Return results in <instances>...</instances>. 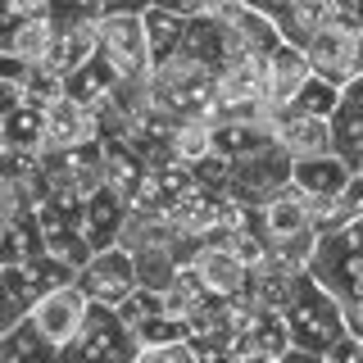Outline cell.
Instances as JSON below:
<instances>
[{"label": "cell", "instance_id": "5bb4252c", "mask_svg": "<svg viewBox=\"0 0 363 363\" xmlns=\"http://www.w3.org/2000/svg\"><path fill=\"white\" fill-rule=\"evenodd\" d=\"M191 268L200 272V281L209 286L213 295H241L245 291V277H250V264L236 255L227 241H213V236H200L196 255H191Z\"/></svg>", "mask_w": 363, "mask_h": 363}, {"label": "cell", "instance_id": "9a60e30c", "mask_svg": "<svg viewBox=\"0 0 363 363\" xmlns=\"http://www.w3.org/2000/svg\"><path fill=\"white\" fill-rule=\"evenodd\" d=\"M213 91H218V105L268 100V55H255V50L227 55L223 68L213 73Z\"/></svg>", "mask_w": 363, "mask_h": 363}, {"label": "cell", "instance_id": "603a6c76", "mask_svg": "<svg viewBox=\"0 0 363 363\" xmlns=\"http://www.w3.org/2000/svg\"><path fill=\"white\" fill-rule=\"evenodd\" d=\"M0 132H5V150H45V100L28 96L23 105H14L0 118Z\"/></svg>", "mask_w": 363, "mask_h": 363}, {"label": "cell", "instance_id": "484cf974", "mask_svg": "<svg viewBox=\"0 0 363 363\" xmlns=\"http://www.w3.org/2000/svg\"><path fill=\"white\" fill-rule=\"evenodd\" d=\"M141 18H145V41H150V60H155V64H164L168 55H177L182 32H186V14H177V9H164V5H150Z\"/></svg>", "mask_w": 363, "mask_h": 363}, {"label": "cell", "instance_id": "ffe728a7", "mask_svg": "<svg viewBox=\"0 0 363 363\" xmlns=\"http://www.w3.org/2000/svg\"><path fill=\"white\" fill-rule=\"evenodd\" d=\"M118 86H123V82H118V73L109 68V60H105L100 50L91 55L82 68H73V73L64 77V91H68V96L82 100V105H86V109H96V113L113 100V91H118Z\"/></svg>", "mask_w": 363, "mask_h": 363}, {"label": "cell", "instance_id": "9c48e42d", "mask_svg": "<svg viewBox=\"0 0 363 363\" xmlns=\"http://www.w3.org/2000/svg\"><path fill=\"white\" fill-rule=\"evenodd\" d=\"M86 313H91V295L77 286V277L73 281H60V286H50V291H41L37 304L28 309V318L37 323V332L55 345V354H60L68 340L82 332Z\"/></svg>", "mask_w": 363, "mask_h": 363}, {"label": "cell", "instance_id": "f546056e", "mask_svg": "<svg viewBox=\"0 0 363 363\" xmlns=\"http://www.w3.org/2000/svg\"><path fill=\"white\" fill-rule=\"evenodd\" d=\"M37 354L60 359V354H55V345L37 332V323H32V318H18V323L0 336V359L9 363V359H37Z\"/></svg>", "mask_w": 363, "mask_h": 363}, {"label": "cell", "instance_id": "277c9868", "mask_svg": "<svg viewBox=\"0 0 363 363\" xmlns=\"http://www.w3.org/2000/svg\"><path fill=\"white\" fill-rule=\"evenodd\" d=\"M309 272L323 281L336 300L363 295V218L340 227V232H323L313 245Z\"/></svg>", "mask_w": 363, "mask_h": 363}, {"label": "cell", "instance_id": "2e32d148", "mask_svg": "<svg viewBox=\"0 0 363 363\" xmlns=\"http://www.w3.org/2000/svg\"><path fill=\"white\" fill-rule=\"evenodd\" d=\"M96 136H100L96 109H86L82 100H73L68 91L45 105V150H73V145L96 141Z\"/></svg>", "mask_w": 363, "mask_h": 363}, {"label": "cell", "instance_id": "ab89813d", "mask_svg": "<svg viewBox=\"0 0 363 363\" xmlns=\"http://www.w3.org/2000/svg\"><path fill=\"white\" fill-rule=\"evenodd\" d=\"M18 9L9 5V0H0V50L9 55V45H14V32H18Z\"/></svg>", "mask_w": 363, "mask_h": 363}, {"label": "cell", "instance_id": "d4e9b609", "mask_svg": "<svg viewBox=\"0 0 363 363\" xmlns=\"http://www.w3.org/2000/svg\"><path fill=\"white\" fill-rule=\"evenodd\" d=\"M340 14H345V9H340V0H295L291 14L281 18L277 28H281V37H286V41L304 45L318 28H327V23L340 18Z\"/></svg>", "mask_w": 363, "mask_h": 363}, {"label": "cell", "instance_id": "e575fe53", "mask_svg": "<svg viewBox=\"0 0 363 363\" xmlns=\"http://www.w3.org/2000/svg\"><path fill=\"white\" fill-rule=\"evenodd\" d=\"M105 14V0H50V18L68 28V23H96Z\"/></svg>", "mask_w": 363, "mask_h": 363}, {"label": "cell", "instance_id": "6da1fadb", "mask_svg": "<svg viewBox=\"0 0 363 363\" xmlns=\"http://www.w3.org/2000/svg\"><path fill=\"white\" fill-rule=\"evenodd\" d=\"M281 323H286V332H291V354L286 359H318L323 363L327 345L345 332L340 300L313 277L309 268L295 272V286L286 295V304H281Z\"/></svg>", "mask_w": 363, "mask_h": 363}, {"label": "cell", "instance_id": "3957f363", "mask_svg": "<svg viewBox=\"0 0 363 363\" xmlns=\"http://www.w3.org/2000/svg\"><path fill=\"white\" fill-rule=\"evenodd\" d=\"M259 227H264L272 255L291 259L295 268H309L313 259V245H318V227H313V209L309 200L300 196V191H281V196H272L264 209H259Z\"/></svg>", "mask_w": 363, "mask_h": 363}, {"label": "cell", "instance_id": "8d00e7d4", "mask_svg": "<svg viewBox=\"0 0 363 363\" xmlns=\"http://www.w3.org/2000/svg\"><path fill=\"white\" fill-rule=\"evenodd\" d=\"M141 363H196V350H191V340H168V345H150L136 354Z\"/></svg>", "mask_w": 363, "mask_h": 363}, {"label": "cell", "instance_id": "8992f818", "mask_svg": "<svg viewBox=\"0 0 363 363\" xmlns=\"http://www.w3.org/2000/svg\"><path fill=\"white\" fill-rule=\"evenodd\" d=\"M96 37H100V55L118 73V82H150L155 60H150V41H145L141 14H100Z\"/></svg>", "mask_w": 363, "mask_h": 363}, {"label": "cell", "instance_id": "4fadbf2b", "mask_svg": "<svg viewBox=\"0 0 363 363\" xmlns=\"http://www.w3.org/2000/svg\"><path fill=\"white\" fill-rule=\"evenodd\" d=\"M268 128H272V141H277L291 159L318 155V150H332V123H327V118H313V113H304L300 105H272Z\"/></svg>", "mask_w": 363, "mask_h": 363}, {"label": "cell", "instance_id": "bcb514c9", "mask_svg": "<svg viewBox=\"0 0 363 363\" xmlns=\"http://www.w3.org/2000/svg\"><path fill=\"white\" fill-rule=\"evenodd\" d=\"M0 155H5V150H0ZM0 173H5V168H0Z\"/></svg>", "mask_w": 363, "mask_h": 363}, {"label": "cell", "instance_id": "30bf717a", "mask_svg": "<svg viewBox=\"0 0 363 363\" xmlns=\"http://www.w3.org/2000/svg\"><path fill=\"white\" fill-rule=\"evenodd\" d=\"M60 359H136V336L109 304H91L82 332L60 350Z\"/></svg>", "mask_w": 363, "mask_h": 363}, {"label": "cell", "instance_id": "b9f144b4", "mask_svg": "<svg viewBox=\"0 0 363 363\" xmlns=\"http://www.w3.org/2000/svg\"><path fill=\"white\" fill-rule=\"evenodd\" d=\"M155 0H105V14H145Z\"/></svg>", "mask_w": 363, "mask_h": 363}, {"label": "cell", "instance_id": "d6a6232c", "mask_svg": "<svg viewBox=\"0 0 363 363\" xmlns=\"http://www.w3.org/2000/svg\"><path fill=\"white\" fill-rule=\"evenodd\" d=\"M173 155L186 164H200L204 155H213V123L209 118H182L173 128Z\"/></svg>", "mask_w": 363, "mask_h": 363}, {"label": "cell", "instance_id": "83f0119b", "mask_svg": "<svg viewBox=\"0 0 363 363\" xmlns=\"http://www.w3.org/2000/svg\"><path fill=\"white\" fill-rule=\"evenodd\" d=\"M209 286L200 281V272L191 268V264H177V272L168 277V286H164V309L168 313H177V318H186V313H196L204 300H209Z\"/></svg>", "mask_w": 363, "mask_h": 363}, {"label": "cell", "instance_id": "7c38bea8", "mask_svg": "<svg viewBox=\"0 0 363 363\" xmlns=\"http://www.w3.org/2000/svg\"><path fill=\"white\" fill-rule=\"evenodd\" d=\"M213 14L223 18V28H227V37H232V55L236 50H255V55H268L277 41H286L281 37V28L272 23L264 9H255L250 0H213Z\"/></svg>", "mask_w": 363, "mask_h": 363}, {"label": "cell", "instance_id": "5b68a950", "mask_svg": "<svg viewBox=\"0 0 363 363\" xmlns=\"http://www.w3.org/2000/svg\"><path fill=\"white\" fill-rule=\"evenodd\" d=\"M304 55H309L313 73H323L336 86H350L363 73V23H354L350 14L332 18L304 41Z\"/></svg>", "mask_w": 363, "mask_h": 363}, {"label": "cell", "instance_id": "7a4b0ae2", "mask_svg": "<svg viewBox=\"0 0 363 363\" xmlns=\"http://www.w3.org/2000/svg\"><path fill=\"white\" fill-rule=\"evenodd\" d=\"M155 109L173 113V118H209L218 109V91H213V68L196 64L191 55H168L164 64H155L150 82H145Z\"/></svg>", "mask_w": 363, "mask_h": 363}, {"label": "cell", "instance_id": "cb8c5ba5", "mask_svg": "<svg viewBox=\"0 0 363 363\" xmlns=\"http://www.w3.org/2000/svg\"><path fill=\"white\" fill-rule=\"evenodd\" d=\"M105 141V186H113L118 196H136V186H141L145 177V155L136 150L128 136H100Z\"/></svg>", "mask_w": 363, "mask_h": 363}, {"label": "cell", "instance_id": "f1b7e54d", "mask_svg": "<svg viewBox=\"0 0 363 363\" xmlns=\"http://www.w3.org/2000/svg\"><path fill=\"white\" fill-rule=\"evenodd\" d=\"M359 218H363V168L350 173V182L340 186V196L332 200V209L318 218V236H323V232H340V227H350Z\"/></svg>", "mask_w": 363, "mask_h": 363}, {"label": "cell", "instance_id": "f6af8a7d", "mask_svg": "<svg viewBox=\"0 0 363 363\" xmlns=\"http://www.w3.org/2000/svg\"><path fill=\"white\" fill-rule=\"evenodd\" d=\"M0 150H5V132H0Z\"/></svg>", "mask_w": 363, "mask_h": 363}, {"label": "cell", "instance_id": "f35d334b", "mask_svg": "<svg viewBox=\"0 0 363 363\" xmlns=\"http://www.w3.org/2000/svg\"><path fill=\"white\" fill-rule=\"evenodd\" d=\"M28 100V86H23V73H5L0 77V118H5L14 105H23Z\"/></svg>", "mask_w": 363, "mask_h": 363}, {"label": "cell", "instance_id": "4dcf8cb0", "mask_svg": "<svg viewBox=\"0 0 363 363\" xmlns=\"http://www.w3.org/2000/svg\"><path fill=\"white\" fill-rule=\"evenodd\" d=\"M132 336H136V354H141V350H150V345L186 340V318H177V313H168V309H155V313H145L141 323L132 327Z\"/></svg>", "mask_w": 363, "mask_h": 363}, {"label": "cell", "instance_id": "74e56055", "mask_svg": "<svg viewBox=\"0 0 363 363\" xmlns=\"http://www.w3.org/2000/svg\"><path fill=\"white\" fill-rule=\"evenodd\" d=\"M323 363H363V336H354L345 327L332 345H327V354H323Z\"/></svg>", "mask_w": 363, "mask_h": 363}, {"label": "cell", "instance_id": "7402d4cb", "mask_svg": "<svg viewBox=\"0 0 363 363\" xmlns=\"http://www.w3.org/2000/svg\"><path fill=\"white\" fill-rule=\"evenodd\" d=\"M268 145H277L268 118H218L213 123V150L227 155V159L259 155V150H268Z\"/></svg>", "mask_w": 363, "mask_h": 363}, {"label": "cell", "instance_id": "ac0fdd59", "mask_svg": "<svg viewBox=\"0 0 363 363\" xmlns=\"http://www.w3.org/2000/svg\"><path fill=\"white\" fill-rule=\"evenodd\" d=\"M128 213H132V200L118 196L113 186H100L82 200V232L91 250H105V245H118L123 241V227H128Z\"/></svg>", "mask_w": 363, "mask_h": 363}, {"label": "cell", "instance_id": "52a82bcc", "mask_svg": "<svg viewBox=\"0 0 363 363\" xmlns=\"http://www.w3.org/2000/svg\"><path fill=\"white\" fill-rule=\"evenodd\" d=\"M291 191V155L281 145H268L259 155L232 159V182H227V196H236L241 204L264 209L272 196Z\"/></svg>", "mask_w": 363, "mask_h": 363}, {"label": "cell", "instance_id": "836d02e7", "mask_svg": "<svg viewBox=\"0 0 363 363\" xmlns=\"http://www.w3.org/2000/svg\"><path fill=\"white\" fill-rule=\"evenodd\" d=\"M23 86H28V96H37L50 105L55 96H64V73H55L50 64H28L23 68Z\"/></svg>", "mask_w": 363, "mask_h": 363}, {"label": "cell", "instance_id": "44dd1931", "mask_svg": "<svg viewBox=\"0 0 363 363\" xmlns=\"http://www.w3.org/2000/svg\"><path fill=\"white\" fill-rule=\"evenodd\" d=\"M295 272H304V268H295L291 259H281V255H268L264 264L250 268L245 295L255 304H264V309H281V304H286V295H291V286H295Z\"/></svg>", "mask_w": 363, "mask_h": 363}, {"label": "cell", "instance_id": "d6986e66", "mask_svg": "<svg viewBox=\"0 0 363 363\" xmlns=\"http://www.w3.org/2000/svg\"><path fill=\"white\" fill-rule=\"evenodd\" d=\"M313 77V64L304 55V45L295 41H277L268 50V105H291L295 91Z\"/></svg>", "mask_w": 363, "mask_h": 363}, {"label": "cell", "instance_id": "e0dca14e", "mask_svg": "<svg viewBox=\"0 0 363 363\" xmlns=\"http://www.w3.org/2000/svg\"><path fill=\"white\" fill-rule=\"evenodd\" d=\"M291 354V332L281 323V309H264L259 304L255 323L245 332H232L227 359H286Z\"/></svg>", "mask_w": 363, "mask_h": 363}, {"label": "cell", "instance_id": "ba28073f", "mask_svg": "<svg viewBox=\"0 0 363 363\" xmlns=\"http://www.w3.org/2000/svg\"><path fill=\"white\" fill-rule=\"evenodd\" d=\"M77 286L91 295V304H109V309H118V304L141 286V277H136V255L123 241L96 250V255L77 268Z\"/></svg>", "mask_w": 363, "mask_h": 363}, {"label": "cell", "instance_id": "ee69618b", "mask_svg": "<svg viewBox=\"0 0 363 363\" xmlns=\"http://www.w3.org/2000/svg\"><path fill=\"white\" fill-rule=\"evenodd\" d=\"M340 9H345L354 23H363V0H340Z\"/></svg>", "mask_w": 363, "mask_h": 363}, {"label": "cell", "instance_id": "8fae6325", "mask_svg": "<svg viewBox=\"0 0 363 363\" xmlns=\"http://www.w3.org/2000/svg\"><path fill=\"white\" fill-rule=\"evenodd\" d=\"M350 173H354V168H350L336 150H318V155L291 159V186L300 191L304 200H309L313 227H318V218H323L327 209H332V200L340 196V186L350 182Z\"/></svg>", "mask_w": 363, "mask_h": 363}, {"label": "cell", "instance_id": "60d3db41", "mask_svg": "<svg viewBox=\"0 0 363 363\" xmlns=\"http://www.w3.org/2000/svg\"><path fill=\"white\" fill-rule=\"evenodd\" d=\"M340 313H345V327L354 336H363V295H350V300H340Z\"/></svg>", "mask_w": 363, "mask_h": 363}, {"label": "cell", "instance_id": "7bdbcfd3", "mask_svg": "<svg viewBox=\"0 0 363 363\" xmlns=\"http://www.w3.org/2000/svg\"><path fill=\"white\" fill-rule=\"evenodd\" d=\"M9 5H14L23 18H32V14H50V0H9Z\"/></svg>", "mask_w": 363, "mask_h": 363}, {"label": "cell", "instance_id": "4316f807", "mask_svg": "<svg viewBox=\"0 0 363 363\" xmlns=\"http://www.w3.org/2000/svg\"><path fill=\"white\" fill-rule=\"evenodd\" d=\"M332 150L350 168H363V109L350 100H340V109L332 113Z\"/></svg>", "mask_w": 363, "mask_h": 363}, {"label": "cell", "instance_id": "d590c367", "mask_svg": "<svg viewBox=\"0 0 363 363\" xmlns=\"http://www.w3.org/2000/svg\"><path fill=\"white\" fill-rule=\"evenodd\" d=\"M155 309H164V291H155V286H136L128 300L118 304V318H123L128 327H136L145 313H155Z\"/></svg>", "mask_w": 363, "mask_h": 363}, {"label": "cell", "instance_id": "1f68e13d", "mask_svg": "<svg viewBox=\"0 0 363 363\" xmlns=\"http://www.w3.org/2000/svg\"><path fill=\"white\" fill-rule=\"evenodd\" d=\"M340 100H345V86L327 82L323 73H313L309 82L295 91V100H291V105H300L304 113H313V118H327V123H332V113L340 109Z\"/></svg>", "mask_w": 363, "mask_h": 363}]
</instances>
